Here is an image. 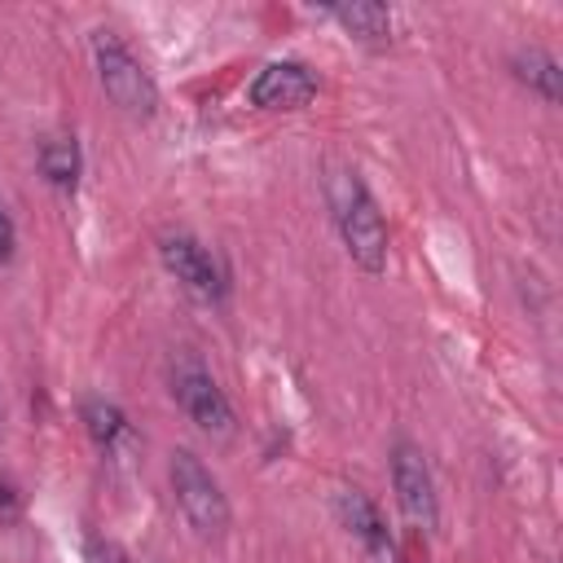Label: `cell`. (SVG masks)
Instances as JSON below:
<instances>
[{"instance_id":"6da1fadb","label":"cell","mask_w":563,"mask_h":563,"mask_svg":"<svg viewBox=\"0 0 563 563\" xmlns=\"http://www.w3.org/2000/svg\"><path fill=\"white\" fill-rule=\"evenodd\" d=\"M325 198H330V216H334V229H339L352 264L365 273H383L391 242H387V220H383L374 194L365 189V180L352 167H343L325 180Z\"/></svg>"},{"instance_id":"7c38bea8","label":"cell","mask_w":563,"mask_h":563,"mask_svg":"<svg viewBox=\"0 0 563 563\" xmlns=\"http://www.w3.org/2000/svg\"><path fill=\"white\" fill-rule=\"evenodd\" d=\"M79 418H84V427H88V435L101 444V449H110L123 431H128V418H123V409L114 405V400H106V396H88L84 405H79Z\"/></svg>"},{"instance_id":"2e32d148","label":"cell","mask_w":563,"mask_h":563,"mask_svg":"<svg viewBox=\"0 0 563 563\" xmlns=\"http://www.w3.org/2000/svg\"><path fill=\"white\" fill-rule=\"evenodd\" d=\"M0 422H4V409H0Z\"/></svg>"},{"instance_id":"3957f363","label":"cell","mask_w":563,"mask_h":563,"mask_svg":"<svg viewBox=\"0 0 563 563\" xmlns=\"http://www.w3.org/2000/svg\"><path fill=\"white\" fill-rule=\"evenodd\" d=\"M167 471H172V493H176L185 523L198 537H220L229 528V497H224L220 479L211 475V466L194 449H172Z\"/></svg>"},{"instance_id":"9a60e30c","label":"cell","mask_w":563,"mask_h":563,"mask_svg":"<svg viewBox=\"0 0 563 563\" xmlns=\"http://www.w3.org/2000/svg\"><path fill=\"white\" fill-rule=\"evenodd\" d=\"M88 563H128V559H123V550H114V545H97V550L88 554Z\"/></svg>"},{"instance_id":"7a4b0ae2","label":"cell","mask_w":563,"mask_h":563,"mask_svg":"<svg viewBox=\"0 0 563 563\" xmlns=\"http://www.w3.org/2000/svg\"><path fill=\"white\" fill-rule=\"evenodd\" d=\"M92 62H97V84L101 92L132 119H150L158 110V88L150 79V70L141 66V57L110 31L92 35Z\"/></svg>"},{"instance_id":"8fae6325","label":"cell","mask_w":563,"mask_h":563,"mask_svg":"<svg viewBox=\"0 0 563 563\" xmlns=\"http://www.w3.org/2000/svg\"><path fill=\"white\" fill-rule=\"evenodd\" d=\"M361 44H387L391 40V9L387 4H369V0H361V4H339V9H330Z\"/></svg>"},{"instance_id":"5bb4252c","label":"cell","mask_w":563,"mask_h":563,"mask_svg":"<svg viewBox=\"0 0 563 563\" xmlns=\"http://www.w3.org/2000/svg\"><path fill=\"white\" fill-rule=\"evenodd\" d=\"M13 246H18V233H13L9 211L0 207V264H4V260H13Z\"/></svg>"},{"instance_id":"52a82bcc","label":"cell","mask_w":563,"mask_h":563,"mask_svg":"<svg viewBox=\"0 0 563 563\" xmlns=\"http://www.w3.org/2000/svg\"><path fill=\"white\" fill-rule=\"evenodd\" d=\"M317 97V75L303 62H268L251 79L255 110H303Z\"/></svg>"},{"instance_id":"277c9868","label":"cell","mask_w":563,"mask_h":563,"mask_svg":"<svg viewBox=\"0 0 563 563\" xmlns=\"http://www.w3.org/2000/svg\"><path fill=\"white\" fill-rule=\"evenodd\" d=\"M172 396L185 409V418L207 435H233V405L198 356L180 352L172 361Z\"/></svg>"},{"instance_id":"4fadbf2b","label":"cell","mask_w":563,"mask_h":563,"mask_svg":"<svg viewBox=\"0 0 563 563\" xmlns=\"http://www.w3.org/2000/svg\"><path fill=\"white\" fill-rule=\"evenodd\" d=\"M18 510H22V493H18V484L0 471V523L18 519Z\"/></svg>"},{"instance_id":"5b68a950","label":"cell","mask_w":563,"mask_h":563,"mask_svg":"<svg viewBox=\"0 0 563 563\" xmlns=\"http://www.w3.org/2000/svg\"><path fill=\"white\" fill-rule=\"evenodd\" d=\"M391 488H396V501H400L409 523H418L422 532H431L440 523V501H435L431 466H427L422 449L409 444V440L391 444Z\"/></svg>"},{"instance_id":"ba28073f","label":"cell","mask_w":563,"mask_h":563,"mask_svg":"<svg viewBox=\"0 0 563 563\" xmlns=\"http://www.w3.org/2000/svg\"><path fill=\"white\" fill-rule=\"evenodd\" d=\"M334 506H339L343 528H347L369 554H387V550H391L387 519H383V510H378V501H374L369 493H361V488H339Z\"/></svg>"},{"instance_id":"30bf717a","label":"cell","mask_w":563,"mask_h":563,"mask_svg":"<svg viewBox=\"0 0 563 563\" xmlns=\"http://www.w3.org/2000/svg\"><path fill=\"white\" fill-rule=\"evenodd\" d=\"M510 66H515V79H523L532 92H541L550 106H559L563 70H559L554 53H545V48H519V53L510 57Z\"/></svg>"},{"instance_id":"9c48e42d","label":"cell","mask_w":563,"mask_h":563,"mask_svg":"<svg viewBox=\"0 0 563 563\" xmlns=\"http://www.w3.org/2000/svg\"><path fill=\"white\" fill-rule=\"evenodd\" d=\"M35 163H40V176H44L57 194H75L79 172H84L75 132H48V136L40 141V150H35Z\"/></svg>"},{"instance_id":"8992f818","label":"cell","mask_w":563,"mask_h":563,"mask_svg":"<svg viewBox=\"0 0 563 563\" xmlns=\"http://www.w3.org/2000/svg\"><path fill=\"white\" fill-rule=\"evenodd\" d=\"M158 255H163V268H167L189 295H198V299H207V303H220V299H224V273H220V264L211 260V251H207L198 238H189V233H167V238L158 242Z\"/></svg>"}]
</instances>
